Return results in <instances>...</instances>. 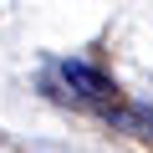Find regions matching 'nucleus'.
<instances>
[{
    "label": "nucleus",
    "instance_id": "1",
    "mask_svg": "<svg viewBox=\"0 0 153 153\" xmlns=\"http://www.w3.org/2000/svg\"><path fill=\"white\" fill-rule=\"evenodd\" d=\"M56 71H61V82H66V92H61V97L82 102V107H97V112H107V117L117 112V87L107 82L97 66H87V61H61Z\"/></svg>",
    "mask_w": 153,
    "mask_h": 153
}]
</instances>
